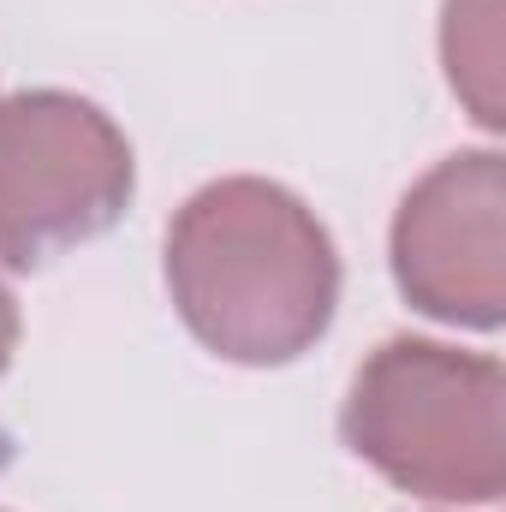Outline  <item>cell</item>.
<instances>
[{"instance_id": "cell-2", "label": "cell", "mask_w": 506, "mask_h": 512, "mask_svg": "<svg viewBox=\"0 0 506 512\" xmlns=\"http://www.w3.org/2000/svg\"><path fill=\"white\" fill-rule=\"evenodd\" d=\"M340 435L405 495L489 507L506 495L501 358L399 334L352 376Z\"/></svg>"}, {"instance_id": "cell-4", "label": "cell", "mask_w": 506, "mask_h": 512, "mask_svg": "<svg viewBox=\"0 0 506 512\" xmlns=\"http://www.w3.org/2000/svg\"><path fill=\"white\" fill-rule=\"evenodd\" d=\"M393 280L411 310L495 334L506 322V161L459 149L435 161L393 215Z\"/></svg>"}, {"instance_id": "cell-1", "label": "cell", "mask_w": 506, "mask_h": 512, "mask_svg": "<svg viewBox=\"0 0 506 512\" xmlns=\"http://www.w3.org/2000/svg\"><path fill=\"white\" fill-rule=\"evenodd\" d=\"M161 256L185 328L245 370L304 358L340 304V251L328 227L298 191L256 173L191 191Z\"/></svg>"}, {"instance_id": "cell-5", "label": "cell", "mask_w": 506, "mask_h": 512, "mask_svg": "<svg viewBox=\"0 0 506 512\" xmlns=\"http://www.w3.org/2000/svg\"><path fill=\"white\" fill-rule=\"evenodd\" d=\"M441 60H447V84L459 90V102L471 108V120L483 131H501L506 126L501 0H447V12H441Z\"/></svg>"}, {"instance_id": "cell-3", "label": "cell", "mask_w": 506, "mask_h": 512, "mask_svg": "<svg viewBox=\"0 0 506 512\" xmlns=\"http://www.w3.org/2000/svg\"><path fill=\"white\" fill-rule=\"evenodd\" d=\"M137 191L126 131L72 90L0 96V262L42 268L90 245Z\"/></svg>"}, {"instance_id": "cell-6", "label": "cell", "mask_w": 506, "mask_h": 512, "mask_svg": "<svg viewBox=\"0 0 506 512\" xmlns=\"http://www.w3.org/2000/svg\"><path fill=\"white\" fill-rule=\"evenodd\" d=\"M12 352H18V298H12L6 280H0V376H6V364H12Z\"/></svg>"}]
</instances>
